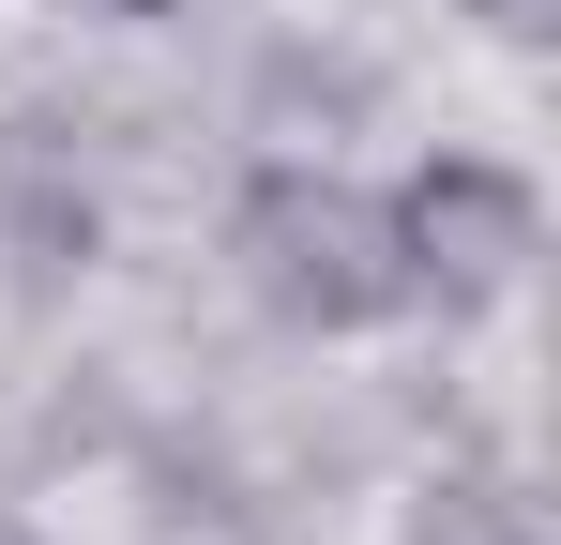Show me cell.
I'll list each match as a JSON object with an SVG mask.
<instances>
[{"label":"cell","instance_id":"obj_1","mask_svg":"<svg viewBox=\"0 0 561 545\" xmlns=\"http://www.w3.org/2000/svg\"><path fill=\"white\" fill-rule=\"evenodd\" d=\"M243 243H259V288H274L288 318H379V303L410 288L394 197H365V182H274Z\"/></svg>","mask_w":561,"mask_h":545},{"label":"cell","instance_id":"obj_3","mask_svg":"<svg viewBox=\"0 0 561 545\" xmlns=\"http://www.w3.org/2000/svg\"><path fill=\"white\" fill-rule=\"evenodd\" d=\"M485 31H547V0H485Z\"/></svg>","mask_w":561,"mask_h":545},{"label":"cell","instance_id":"obj_2","mask_svg":"<svg viewBox=\"0 0 561 545\" xmlns=\"http://www.w3.org/2000/svg\"><path fill=\"white\" fill-rule=\"evenodd\" d=\"M394 258H410V288L440 272V288H501V272L531 258V182H501V167H425L410 197H394Z\"/></svg>","mask_w":561,"mask_h":545}]
</instances>
